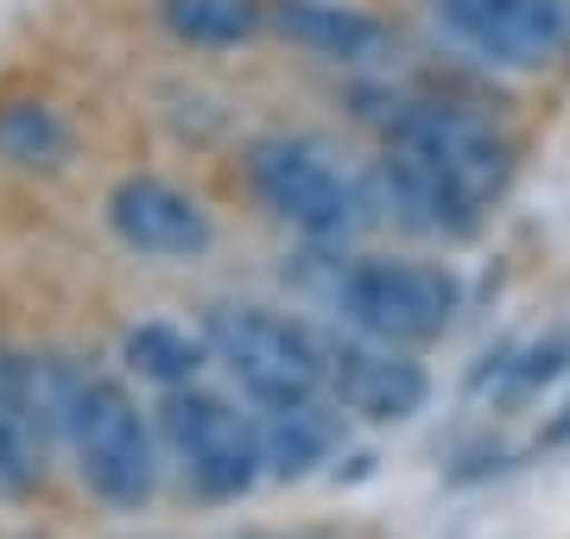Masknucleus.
I'll return each instance as SVG.
<instances>
[{"label":"nucleus","instance_id":"dca6fc26","mask_svg":"<svg viewBox=\"0 0 570 539\" xmlns=\"http://www.w3.org/2000/svg\"><path fill=\"white\" fill-rule=\"evenodd\" d=\"M121 362L140 381H153V388H190L197 374H204V362H209V343H204V331L190 336V331H178V324H134V331L121 336Z\"/></svg>","mask_w":570,"mask_h":539},{"label":"nucleus","instance_id":"f03ea898","mask_svg":"<svg viewBox=\"0 0 570 539\" xmlns=\"http://www.w3.org/2000/svg\"><path fill=\"white\" fill-rule=\"evenodd\" d=\"M324 305L343 317V331L374 343H438L463 312V280L444 261H393V254H336L324 280Z\"/></svg>","mask_w":570,"mask_h":539},{"label":"nucleus","instance_id":"39448f33","mask_svg":"<svg viewBox=\"0 0 570 539\" xmlns=\"http://www.w3.org/2000/svg\"><path fill=\"white\" fill-rule=\"evenodd\" d=\"M159 438H165V457L178 463L184 489L204 501H242L266 477L261 419L242 413L216 388H197V381L171 388L159 400Z\"/></svg>","mask_w":570,"mask_h":539},{"label":"nucleus","instance_id":"1a4fd4ad","mask_svg":"<svg viewBox=\"0 0 570 539\" xmlns=\"http://www.w3.org/2000/svg\"><path fill=\"white\" fill-rule=\"evenodd\" d=\"M324 374H330V400L343 413L367 419V425H406L431 400V374L412 362V350L374 343L362 331L324 336Z\"/></svg>","mask_w":570,"mask_h":539},{"label":"nucleus","instance_id":"f257e3e1","mask_svg":"<svg viewBox=\"0 0 570 539\" xmlns=\"http://www.w3.org/2000/svg\"><path fill=\"white\" fill-rule=\"evenodd\" d=\"M45 381H51V406H58V444L70 451L82 489L115 514H140L159 496L165 438L134 400V388L115 381L108 369L70 362V355H45Z\"/></svg>","mask_w":570,"mask_h":539},{"label":"nucleus","instance_id":"6e6552de","mask_svg":"<svg viewBox=\"0 0 570 539\" xmlns=\"http://www.w3.org/2000/svg\"><path fill=\"white\" fill-rule=\"evenodd\" d=\"M102 216L108 235L140 261H204L216 248V216L204 209V197L171 178H153V171L121 178L108 190Z\"/></svg>","mask_w":570,"mask_h":539},{"label":"nucleus","instance_id":"2eb2a0df","mask_svg":"<svg viewBox=\"0 0 570 539\" xmlns=\"http://www.w3.org/2000/svg\"><path fill=\"white\" fill-rule=\"evenodd\" d=\"M336 400H317V406H273V413H254L261 419V444H266V470L273 477H305L330 457L336 444Z\"/></svg>","mask_w":570,"mask_h":539},{"label":"nucleus","instance_id":"f3484780","mask_svg":"<svg viewBox=\"0 0 570 539\" xmlns=\"http://www.w3.org/2000/svg\"><path fill=\"white\" fill-rule=\"evenodd\" d=\"M501 362H508V369H501V388H508V394H539L546 381H558V374L570 369V331H551V336H539V343H527V350H508Z\"/></svg>","mask_w":570,"mask_h":539},{"label":"nucleus","instance_id":"423d86ee","mask_svg":"<svg viewBox=\"0 0 570 539\" xmlns=\"http://www.w3.org/2000/svg\"><path fill=\"white\" fill-rule=\"evenodd\" d=\"M387 146L425 159L463 185L475 204H494L501 190L513 185V140L489 115H475L463 102H444V96H419V102H400L387 115Z\"/></svg>","mask_w":570,"mask_h":539},{"label":"nucleus","instance_id":"7ed1b4c3","mask_svg":"<svg viewBox=\"0 0 570 539\" xmlns=\"http://www.w3.org/2000/svg\"><path fill=\"white\" fill-rule=\"evenodd\" d=\"M204 343H209V362H223V374L247 394L254 413L330 400L324 331H311V324H298V317L266 312V305H242V298H223V305L204 312Z\"/></svg>","mask_w":570,"mask_h":539},{"label":"nucleus","instance_id":"ddd939ff","mask_svg":"<svg viewBox=\"0 0 570 539\" xmlns=\"http://www.w3.org/2000/svg\"><path fill=\"white\" fill-rule=\"evenodd\" d=\"M0 159L13 171H63L77 159V127L45 96H7L0 102Z\"/></svg>","mask_w":570,"mask_h":539},{"label":"nucleus","instance_id":"4468645a","mask_svg":"<svg viewBox=\"0 0 570 539\" xmlns=\"http://www.w3.org/2000/svg\"><path fill=\"white\" fill-rule=\"evenodd\" d=\"M159 26L190 51H235L266 32L261 0H153Z\"/></svg>","mask_w":570,"mask_h":539},{"label":"nucleus","instance_id":"9d476101","mask_svg":"<svg viewBox=\"0 0 570 539\" xmlns=\"http://www.w3.org/2000/svg\"><path fill=\"white\" fill-rule=\"evenodd\" d=\"M58 444V406L45 362L0 343V501H26L51 470Z\"/></svg>","mask_w":570,"mask_h":539},{"label":"nucleus","instance_id":"20e7f679","mask_svg":"<svg viewBox=\"0 0 570 539\" xmlns=\"http://www.w3.org/2000/svg\"><path fill=\"white\" fill-rule=\"evenodd\" d=\"M242 171L266 216L298 228L317 248H343L348 235L367 223V209H374V197L330 159V146L305 140V134H261V140H247Z\"/></svg>","mask_w":570,"mask_h":539},{"label":"nucleus","instance_id":"9b49d317","mask_svg":"<svg viewBox=\"0 0 570 539\" xmlns=\"http://www.w3.org/2000/svg\"><path fill=\"white\" fill-rule=\"evenodd\" d=\"M374 197H381V209H387L400 228H412V235H425V242H469L475 228H482V209L463 185H450L438 166H425V159H412V153H400V146H387L381 153V166H374Z\"/></svg>","mask_w":570,"mask_h":539},{"label":"nucleus","instance_id":"f8f14e48","mask_svg":"<svg viewBox=\"0 0 570 539\" xmlns=\"http://www.w3.org/2000/svg\"><path fill=\"white\" fill-rule=\"evenodd\" d=\"M266 32L298 45L324 63H374L387 58V26L355 0H266Z\"/></svg>","mask_w":570,"mask_h":539},{"label":"nucleus","instance_id":"0eeeda50","mask_svg":"<svg viewBox=\"0 0 570 539\" xmlns=\"http://www.w3.org/2000/svg\"><path fill=\"white\" fill-rule=\"evenodd\" d=\"M431 13L494 70L532 77L570 63V0H431Z\"/></svg>","mask_w":570,"mask_h":539}]
</instances>
